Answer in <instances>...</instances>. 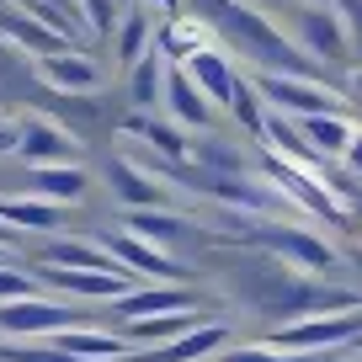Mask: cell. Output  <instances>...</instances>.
I'll list each match as a JSON object with an SVG mask.
<instances>
[{
	"label": "cell",
	"instance_id": "20",
	"mask_svg": "<svg viewBox=\"0 0 362 362\" xmlns=\"http://www.w3.org/2000/svg\"><path fill=\"white\" fill-rule=\"evenodd\" d=\"M54 346H59V351H69V357H80V362H117V357H134L123 336H112V330H96V325L59 330Z\"/></svg>",
	"mask_w": 362,
	"mask_h": 362
},
{
	"label": "cell",
	"instance_id": "19",
	"mask_svg": "<svg viewBox=\"0 0 362 362\" xmlns=\"http://www.w3.org/2000/svg\"><path fill=\"white\" fill-rule=\"evenodd\" d=\"M187 165H197L203 176H245V149L240 144H229V139H218V134H197V139H187Z\"/></svg>",
	"mask_w": 362,
	"mask_h": 362
},
{
	"label": "cell",
	"instance_id": "30",
	"mask_svg": "<svg viewBox=\"0 0 362 362\" xmlns=\"http://www.w3.org/2000/svg\"><path fill=\"white\" fill-rule=\"evenodd\" d=\"M22 298H37V277L33 272L0 267V304H22Z\"/></svg>",
	"mask_w": 362,
	"mask_h": 362
},
{
	"label": "cell",
	"instance_id": "40",
	"mask_svg": "<svg viewBox=\"0 0 362 362\" xmlns=\"http://www.w3.org/2000/svg\"><path fill=\"white\" fill-rule=\"evenodd\" d=\"M0 261H6V250H0Z\"/></svg>",
	"mask_w": 362,
	"mask_h": 362
},
{
	"label": "cell",
	"instance_id": "31",
	"mask_svg": "<svg viewBox=\"0 0 362 362\" xmlns=\"http://www.w3.org/2000/svg\"><path fill=\"white\" fill-rule=\"evenodd\" d=\"M330 11L341 16V27L351 37V59H362V0H330Z\"/></svg>",
	"mask_w": 362,
	"mask_h": 362
},
{
	"label": "cell",
	"instance_id": "23",
	"mask_svg": "<svg viewBox=\"0 0 362 362\" xmlns=\"http://www.w3.org/2000/svg\"><path fill=\"white\" fill-rule=\"evenodd\" d=\"M187 229H192V218L165 214V208H155V214H128V218H123V235L144 240V245H155V250H165L170 240H181Z\"/></svg>",
	"mask_w": 362,
	"mask_h": 362
},
{
	"label": "cell",
	"instance_id": "32",
	"mask_svg": "<svg viewBox=\"0 0 362 362\" xmlns=\"http://www.w3.org/2000/svg\"><path fill=\"white\" fill-rule=\"evenodd\" d=\"M218 362H320V357H283V351H267V346H240V351H224Z\"/></svg>",
	"mask_w": 362,
	"mask_h": 362
},
{
	"label": "cell",
	"instance_id": "18",
	"mask_svg": "<svg viewBox=\"0 0 362 362\" xmlns=\"http://www.w3.org/2000/svg\"><path fill=\"white\" fill-rule=\"evenodd\" d=\"M229 341V325L224 320H208V325H197V330H187V336H176V341H165L160 351H134L139 362H197V357H208V351H218Z\"/></svg>",
	"mask_w": 362,
	"mask_h": 362
},
{
	"label": "cell",
	"instance_id": "24",
	"mask_svg": "<svg viewBox=\"0 0 362 362\" xmlns=\"http://www.w3.org/2000/svg\"><path fill=\"white\" fill-rule=\"evenodd\" d=\"M123 128H128V134H139L160 160H170V165H187V139H181L176 123H160V117H139V112H134V117H123Z\"/></svg>",
	"mask_w": 362,
	"mask_h": 362
},
{
	"label": "cell",
	"instance_id": "9",
	"mask_svg": "<svg viewBox=\"0 0 362 362\" xmlns=\"http://www.w3.org/2000/svg\"><path fill=\"white\" fill-rule=\"evenodd\" d=\"M96 245H102L128 277H149V283H165V288H187V267H176L170 250H155V245H144V240H134V235H107V240H96Z\"/></svg>",
	"mask_w": 362,
	"mask_h": 362
},
{
	"label": "cell",
	"instance_id": "11",
	"mask_svg": "<svg viewBox=\"0 0 362 362\" xmlns=\"http://www.w3.org/2000/svg\"><path fill=\"white\" fill-rule=\"evenodd\" d=\"M107 187H112V197L117 203H128V214H155V208H165L170 203V192L160 187L149 170H139L134 160H107Z\"/></svg>",
	"mask_w": 362,
	"mask_h": 362
},
{
	"label": "cell",
	"instance_id": "37",
	"mask_svg": "<svg viewBox=\"0 0 362 362\" xmlns=\"http://www.w3.org/2000/svg\"><path fill=\"white\" fill-rule=\"evenodd\" d=\"M351 102L362 107V69H357V75H351Z\"/></svg>",
	"mask_w": 362,
	"mask_h": 362
},
{
	"label": "cell",
	"instance_id": "8",
	"mask_svg": "<svg viewBox=\"0 0 362 362\" xmlns=\"http://www.w3.org/2000/svg\"><path fill=\"white\" fill-rule=\"evenodd\" d=\"M90 309H69L54 298H22V304H0V336L33 341V336H59V330H80Z\"/></svg>",
	"mask_w": 362,
	"mask_h": 362
},
{
	"label": "cell",
	"instance_id": "7",
	"mask_svg": "<svg viewBox=\"0 0 362 362\" xmlns=\"http://www.w3.org/2000/svg\"><path fill=\"white\" fill-rule=\"evenodd\" d=\"M261 170H267V181H277V197H293L298 214H315V218H330V224H346V208L336 203V192H330V181H315L309 170L288 165V160L277 155H261Z\"/></svg>",
	"mask_w": 362,
	"mask_h": 362
},
{
	"label": "cell",
	"instance_id": "29",
	"mask_svg": "<svg viewBox=\"0 0 362 362\" xmlns=\"http://www.w3.org/2000/svg\"><path fill=\"white\" fill-rule=\"evenodd\" d=\"M75 11H80V22H86L96 37H112V27H117V6L112 0H75Z\"/></svg>",
	"mask_w": 362,
	"mask_h": 362
},
{
	"label": "cell",
	"instance_id": "5",
	"mask_svg": "<svg viewBox=\"0 0 362 362\" xmlns=\"http://www.w3.org/2000/svg\"><path fill=\"white\" fill-rule=\"evenodd\" d=\"M362 336V315H315V320H293V325L272 330V346L293 351V357H325L336 346H351Z\"/></svg>",
	"mask_w": 362,
	"mask_h": 362
},
{
	"label": "cell",
	"instance_id": "28",
	"mask_svg": "<svg viewBox=\"0 0 362 362\" xmlns=\"http://www.w3.org/2000/svg\"><path fill=\"white\" fill-rule=\"evenodd\" d=\"M224 112L235 117L240 128H245L250 144H261V134H267V107H261V96L250 90V80H245V75H235V96H229Z\"/></svg>",
	"mask_w": 362,
	"mask_h": 362
},
{
	"label": "cell",
	"instance_id": "15",
	"mask_svg": "<svg viewBox=\"0 0 362 362\" xmlns=\"http://www.w3.org/2000/svg\"><path fill=\"white\" fill-rule=\"evenodd\" d=\"M37 75H43V86H54V90H96L102 86V64L86 59V54H75V48L37 59Z\"/></svg>",
	"mask_w": 362,
	"mask_h": 362
},
{
	"label": "cell",
	"instance_id": "14",
	"mask_svg": "<svg viewBox=\"0 0 362 362\" xmlns=\"http://www.w3.org/2000/svg\"><path fill=\"white\" fill-rule=\"evenodd\" d=\"M0 37L11 48H22V54H37V59H48V54H64V37H54L43 22H33V16L22 11V6H0Z\"/></svg>",
	"mask_w": 362,
	"mask_h": 362
},
{
	"label": "cell",
	"instance_id": "13",
	"mask_svg": "<svg viewBox=\"0 0 362 362\" xmlns=\"http://www.w3.org/2000/svg\"><path fill=\"white\" fill-rule=\"evenodd\" d=\"M90 192V176L86 165H37L27 170V192L22 197H37V203H80Z\"/></svg>",
	"mask_w": 362,
	"mask_h": 362
},
{
	"label": "cell",
	"instance_id": "35",
	"mask_svg": "<svg viewBox=\"0 0 362 362\" xmlns=\"http://www.w3.org/2000/svg\"><path fill=\"white\" fill-rule=\"evenodd\" d=\"M11 149H16V128L0 123V155H11Z\"/></svg>",
	"mask_w": 362,
	"mask_h": 362
},
{
	"label": "cell",
	"instance_id": "34",
	"mask_svg": "<svg viewBox=\"0 0 362 362\" xmlns=\"http://www.w3.org/2000/svg\"><path fill=\"white\" fill-rule=\"evenodd\" d=\"M149 6H155V11H165V22H176V16L187 11V0H149Z\"/></svg>",
	"mask_w": 362,
	"mask_h": 362
},
{
	"label": "cell",
	"instance_id": "39",
	"mask_svg": "<svg viewBox=\"0 0 362 362\" xmlns=\"http://www.w3.org/2000/svg\"><path fill=\"white\" fill-rule=\"evenodd\" d=\"M112 6H123V11H128V6H134V0H112Z\"/></svg>",
	"mask_w": 362,
	"mask_h": 362
},
{
	"label": "cell",
	"instance_id": "3",
	"mask_svg": "<svg viewBox=\"0 0 362 362\" xmlns=\"http://www.w3.org/2000/svg\"><path fill=\"white\" fill-rule=\"evenodd\" d=\"M235 240H245V245H256L261 256L283 261V267H304V272H336L341 250L325 245L320 235H309V229L298 224H277V218H235Z\"/></svg>",
	"mask_w": 362,
	"mask_h": 362
},
{
	"label": "cell",
	"instance_id": "10",
	"mask_svg": "<svg viewBox=\"0 0 362 362\" xmlns=\"http://www.w3.org/2000/svg\"><path fill=\"white\" fill-rule=\"evenodd\" d=\"M11 155H22L27 165H80V144L75 134H69L64 123H54V117H27L22 128H16V149Z\"/></svg>",
	"mask_w": 362,
	"mask_h": 362
},
{
	"label": "cell",
	"instance_id": "4",
	"mask_svg": "<svg viewBox=\"0 0 362 362\" xmlns=\"http://www.w3.org/2000/svg\"><path fill=\"white\" fill-rule=\"evenodd\" d=\"M250 80V90L261 96V107L267 112H277V117H330V112H341V102H336V90L330 86H320V80H293V75H245Z\"/></svg>",
	"mask_w": 362,
	"mask_h": 362
},
{
	"label": "cell",
	"instance_id": "2",
	"mask_svg": "<svg viewBox=\"0 0 362 362\" xmlns=\"http://www.w3.org/2000/svg\"><path fill=\"white\" fill-rule=\"evenodd\" d=\"M192 6H197V16H203L208 27H218V37H224L235 54H245L250 64H256V75L320 80V64L298 54L293 37H283L256 6H245V0H192Z\"/></svg>",
	"mask_w": 362,
	"mask_h": 362
},
{
	"label": "cell",
	"instance_id": "33",
	"mask_svg": "<svg viewBox=\"0 0 362 362\" xmlns=\"http://www.w3.org/2000/svg\"><path fill=\"white\" fill-rule=\"evenodd\" d=\"M341 165L351 170L346 181H362V128H357V134H351V144H346V155H341Z\"/></svg>",
	"mask_w": 362,
	"mask_h": 362
},
{
	"label": "cell",
	"instance_id": "25",
	"mask_svg": "<svg viewBox=\"0 0 362 362\" xmlns=\"http://www.w3.org/2000/svg\"><path fill=\"white\" fill-rule=\"evenodd\" d=\"M165 69H170V64L155 54V48H149V54L139 59L134 69H128V102H134V112H139V117H144L149 107L160 102V90H165Z\"/></svg>",
	"mask_w": 362,
	"mask_h": 362
},
{
	"label": "cell",
	"instance_id": "1",
	"mask_svg": "<svg viewBox=\"0 0 362 362\" xmlns=\"http://www.w3.org/2000/svg\"><path fill=\"white\" fill-rule=\"evenodd\" d=\"M218 283H224V293L235 298V304H245L250 315L277 320V325L315 320V315H357L362 309V293L315 283V277L261 256V250H240V256L218 261Z\"/></svg>",
	"mask_w": 362,
	"mask_h": 362
},
{
	"label": "cell",
	"instance_id": "16",
	"mask_svg": "<svg viewBox=\"0 0 362 362\" xmlns=\"http://www.w3.org/2000/svg\"><path fill=\"white\" fill-rule=\"evenodd\" d=\"M181 304H192V288H165V283H149V288H134L112 304V315L123 320H149V315H181Z\"/></svg>",
	"mask_w": 362,
	"mask_h": 362
},
{
	"label": "cell",
	"instance_id": "38",
	"mask_svg": "<svg viewBox=\"0 0 362 362\" xmlns=\"http://www.w3.org/2000/svg\"><path fill=\"white\" fill-rule=\"evenodd\" d=\"M288 6H330V0H288Z\"/></svg>",
	"mask_w": 362,
	"mask_h": 362
},
{
	"label": "cell",
	"instance_id": "36",
	"mask_svg": "<svg viewBox=\"0 0 362 362\" xmlns=\"http://www.w3.org/2000/svg\"><path fill=\"white\" fill-rule=\"evenodd\" d=\"M341 256H346V261H351V267H357V272H362V245H346V250H341Z\"/></svg>",
	"mask_w": 362,
	"mask_h": 362
},
{
	"label": "cell",
	"instance_id": "6",
	"mask_svg": "<svg viewBox=\"0 0 362 362\" xmlns=\"http://www.w3.org/2000/svg\"><path fill=\"white\" fill-rule=\"evenodd\" d=\"M288 11H293V48L298 54H315V64H346L351 59V37L330 6H288Z\"/></svg>",
	"mask_w": 362,
	"mask_h": 362
},
{
	"label": "cell",
	"instance_id": "22",
	"mask_svg": "<svg viewBox=\"0 0 362 362\" xmlns=\"http://www.w3.org/2000/svg\"><path fill=\"white\" fill-rule=\"evenodd\" d=\"M112 37H117V64L123 69H134L139 59L155 48V16L149 11H139V6H128L123 11V22L112 27Z\"/></svg>",
	"mask_w": 362,
	"mask_h": 362
},
{
	"label": "cell",
	"instance_id": "17",
	"mask_svg": "<svg viewBox=\"0 0 362 362\" xmlns=\"http://www.w3.org/2000/svg\"><path fill=\"white\" fill-rule=\"evenodd\" d=\"M160 102L170 107V123H176V128H208V123H214V107L203 102V90L181 75L176 64L165 69V90H160Z\"/></svg>",
	"mask_w": 362,
	"mask_h": 362
},
{
	"label": "cell",
	"instance_id": "27",
	"mask_svg": "<svg viewBox=\"0 0 362 362\" xmlns=\"http://www.w3.org/2000/svg\"><path fill=\"white\" fill-rule=\"evenodd\" d=\"M197 325H208V315L203 309H181V315H149V320H128V336L134 341H176V336H187V330H197Z\"/></svg>",
	"mask_w": 362,
	"mask_h": 362
},
{
	"label": "cell",
	"instance_id": "26",
	"mask_svg": "<svg viewBox=\"0 0 362 362\" xmlns=\"http://www.w3.org/2000/svg\"><path fill=\"white\" fill-rule=\"evenodd\" d=\"M0 224L6 229H33V235H54L59 208L37 203V197H0Z\"/></svg>",
	"mask_w": 362,
	"mask_h": 362
},
{
	"label": "cell",
	"instance_id": "12",
	"mask_svg": "<svg viewBox=\"0 0 362 362\" xmlns=\"http://www.w3.org/2000/svg\"><path fill=\"white\" fill-rule=\"evenodd\" d=\"M176 69L192 80L197 90H203V102L214 107V112H218V107H229V96H235V75H240V69L229 64L218 48H197V54H192V59H181Z\"/></svg>",
	"mask_w": 362,
	"mask_h": 362
},
{
	"label": "cell",
	"instance_id": "21",
	"mask_svg": "<svg viewBox=\"0 0 362 362\" xmlns=\"http://www.w3.org/2000/svg\"><path fill=\"white\" fill-rule=\"evenodd\" d=\"M298 134H304V144L315 149V160L320 165H330V160H341L346 155V144H351V117L346 112H330V117H304V123H293Z\"/></svg>",
	"mask_w": 362,
	"mask_h": 362
}]
</instances>
